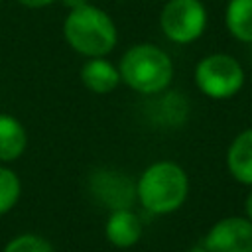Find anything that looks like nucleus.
<instances>
[{"mask_svg":"<svg viewBox=\"0 0 252 252\" xmlns=\"http://www.w3.org/2000/svg\"><path fill=\"white\" fill-rule=\"evenodd\" d=\"M4 252H53V248L37 234H20L6 244Z\"/></svg>","mask_w":252,"mask_h":252,"instance_id":"obj_14","label":"nucleus"},{"mask_svg":"<svg viewBox=\"0 0 252 252\" xmlns=\"http://www.w3.org/2000/svg\"><path fill=\"white\" fill-rule=\"evenodd\" d=\"M159 26L167 39L191 43L205 32L207 10L201 0H169L159 14Z\"/></svg>","mask_w":252,"mask_h":252,"instance_id":"obj_5","label":"nucleus"},{"mask_svg":"<svg viewBox=\"0 0 252 252\" xmlns=\"http://www.w3.org/2000/svg\"><path fill=\"white\" fill-rule=\"evenodd\" d=\"M118 73L130 89L142 94H156L169 87L173 79V63L158 45L140 43L122 55Z\"/></svg>","mask_w":252,"mask_h":252,"instance_id":"obj_3","label":"nucleus"},{"mask_svg":"<svg viewBox=\"0 0 252 252\" xmlns=\"http://www.w3.org/2000/svg\"><path fill=\"white\" fill-rule=\"evenodd\" d=\"M203 246L207 252H252V222L242 217H228L213 224Z\"/></svg>","mask_w":252,"mask_h":252,"instance_id":"obj_6","label":"nucleus"},{"mask_svg":"<svg viewBox=\"0 0 252 252\" xmlns=\"http://www.w3.org/2000/svg\"><path fill=\"white\" fill-rule=\"evenodd\" d=\"M28 144L26 128L12 114L0 112V161L18 159Z\"/></svg>","mask_w":252,"mask_h":252,"instance_id":"obj_11","label":"nucleus"},{"mask_svg":"<svg viewBox=\"0 0 252 252\" xmlns=\"http://www.w3.org/2000/svg\"><path fill=\"white\" fill-rule=\"evenodd\" d=\"M18 2L24 4V6H28V8H43V6H49L55 0H18Z\"/></svg>","mask_w":252,"mask_h":252,"instance_id":"obj_15","label":"nucleus"},{"mask_svg":"<svg viewBox=\"0 0 252 252\" xmlns=\"http://www.w3.org/2000/svg\"><path fill=\"white\" fill-rule=\"evenodd\" d=\"M189 191L187 173L175 161H156L144 169L136 183V195L142 207L154 215L177 211Z\"/></svg>","mask_w":252,"mask_h":252,"instance_id":"obj_1","label":"nucleus"},{"mask_svg":"<svg viewBox=\"0 0 252 252\" xmlns=\"http://www.w3.org/2000/svg\"><path fill=\"white\" fill-rule=\"evenodd\" d=\"M226 165L230 175L244 185H252V128L240 132L226 154Z\"/></svg>","mask_w":252,"mask_h":252,"instance_id":"obj_9","label":"nucleus"},{"mask_svg":"<svg viewBox=\"0 0 252 252\" xmlns=\"http://www.w3.org/2000/svg\"><path fill=\"white\" fill-rule=\"evenodd\" d=\"M187 252H207V250H205V246L201 244V246H191Z\"/></svg>","mask_w":252,"mask_h":252,"instance_id":"obj_18","label":"nucleus"},{"mask_svg":"<svg viewBox=\"0 0 252 252\" xmlns=\"http://www.w3.org/2000/svg\"><path fill=\"white\" fill-rule=\"evenodd\" d=\"M244 209H246V217H248V220L252 222V191H250V195L246 197V203H244Z\"/></svg>","mask_w":252,"mask_h":252,"instance_id":"obj_16","label":"nucleus"},{"mask_svg":"<svg viewBox=\"0 0 252 252\" xmlns=\"http://www.w3.org/2000/svg\"><path fill=\"white\" fill-rule=\"evenodd\" d=\"M224 20L238 41L252 43V0H228Z\"/></svg>","mask_w":252,"mask_h":252,"instance_id":"obj_12","label":"nucleus"},{"mask_svg":"<svg viewBox=\"0 0 252 252\" xmlns=\"http://www.w3.org/2000/svg\"><path fill=\"white\" fill-rule=\"evenodd\" d=\"M81 81L89 91L104 94L118 87L120 73L110 61L102 57H91L81 69Z\"/></svg>","mask_w":252,"mask_h":252,"instance_id":"obj_10","label":"nucleus"},{"mask_svg":"<svg viewBox=\"0 0 252 252\" xmlns=\"http://www.w3.org/2000/svg\"><path fill=\"white\" fill-rule=\"evenodd\" d=\"M20 193L22 185L18 175L8 167H0V215L8 213L18 203Z\"/></svg>","mask_w":252,"mask_h":252,"instance_id":"obj_13","label":"nucleus"},{"mask_svg":"<svg viewBox=\"0 0 252 252\" xmlns=\"http://www.w3.org/2000/svg\"><path fill=\"white\" fill-rule=\"evenodd\" d=\"M93 195L100 199V203L114 209H130L134 201V187L132 181L116 171H100L93 177Z\"/></svg>","mask_w":252,"mask_h":252,"instance_id":"obj_7","label":"nucleus"},{"mask_svg":"<svg viewBox=\"0 0 252 252\" xmlns=\"http://www.w3.org/2000/svg\"><path fill=\"white\" fill-rule=\"evenodd\" d=\"M63 4H65V6H69V8L73 10V8H79V6L87 4V0H63Z\"/></svg>","mask_w":252,"mask_h":252,"instance_id":"obj_17","label":"nucleus"},{"mask_svg":"<svg viewBox=\"0 0 252 252\" xmlns=\"http://www.w3.org/2000/svg\"><path fill=\"white\" fill-rule=\"evenodd\" d=\"M63 35L77 53L89 57H102L110 53L118 37L110 16L89 2L67 14Z\"/></svg>","mask_w":252,"mask_h":252,"instance_id":"obj_2","label":"nucleus"},{"mask_svg":"<svg viewBox=\"0 0 252 252\" xmlns=\"http://www.w3.org/2000/svg\"><path fill=\"white\" fill-rule=\"evenodd\" d=\"M195 83L199 91L211 98H228L242 89L244 71L234 57L226 53H213L197 63Z\"/></svg>","mask_w":252,"mask_h":252,"instance_id":"obj_4","label":"nucleus"},{"mask_svg":"<svg viewBox=\"0 0 252 252\" xmlns=\"http://www.w3.org/2000/svg\"><path fill=\"white\" fill-rule=\"evenodd\" d=\"M106 238L118 248L134 246L142 236V220L130 209H114L106 220Z\"/></svg>","mask_w":252,"mask_h":252,"instance_id":"obj_8","label":"nucleus"}]
</instances>
